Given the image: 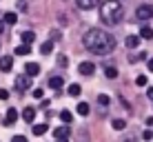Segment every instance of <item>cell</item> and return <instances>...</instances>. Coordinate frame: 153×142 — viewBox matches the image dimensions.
<instances>
[{
    "instance_id": "4dcf8cb0",
    "label": "cell",
    "mask_w": 153,
    "mask_h": 142,
    "mask_svg": "<svg viewBox=\"0 0 153 142\" xmlns=\"http://www.w3.org/2000/svg\"><path fill=\"white\" fill-rule=\"evenodd\" d=\"M9 98V91H4V89H0V100H7Z\"/></svg>"
},
{
    "instance_id": "cb8c5ba5",
    "label": "cell",
    "mask_w": 153,
    "mask_h": 142,
    "mask_svg": "<svg viewBox=\"0 0 153 142\" xmlns=\"http://www.w3.org/2000/svg\"><path fill=\"white\" fill-rule=\"evenodd\" d=\"M60 120H62V122H65V124H71V120H73L71 111H62V113H60Z\"/></svg>"
},
{
    "instance_id": "1f68e13d",
    "label": "cell",
    "mask_w": 153,
    "mask_h": 142,
    "mask_svg": "<svg viewBox=\"0 0 153 142\" xmlns=\"http://www.w3.org/2000/svg\"><path fill=\"white\" fill-rule=\"evenodd\" d=\"M146 96H149V100H153V87L149 89V91H146Z\"/></svg>"
},
{
    "instance_id": "f546056e",
    "label": "cell",
    "mask_w": 153,
    "mask_h": 142,
    "mask_svg": "<svg viewBox=\"0 0 153 142\" xmlns=\"http://www.w3.org/2000/svg\"><path fill=\"white\" fill-rule=\"evenodd\" d=\"M58 65H60V67H67V58H65V56H58Z\"/></svg>"
},
{
    "instance_id": "e575fe53",
    "label": "cell",
    "mask_w": 153,
    "mask_h": 142,
    "mask_svg": "<svg viewBox=\"0 0 153 142\" xmlns=\"http://www.w3.org/2000/svg\"><path fill=\"white\" fill-rule=\"evenodd\" d=\"M2 29H4V22H2V20H0V33H2Z\"/></svg>"
},
{
    "instance_id": "7402d4cb",
    "label": "cell",
    "mask_w": 153,
    "mask_h": 142,
    "mask_svg": "<svg viewBox=\"0 0 153 142\" xmlns=\"http://www.w3.org/2000/svg\"><path fill=\"white\" fill-rule=\"evenodd\" d=\"M113 129H115V131H122V129H126V122H124L122 118H115V120H113Z\"/></svg>"
},
{
    "instance_id": "5b68a950",
    "label": "cell",
    "mask_w": 153,
    "mask_h": 142,
    "mask_svg": "<svg viewBox=\"0 0 153 142\" xmlns=\"http://www.w3.org/2000/svg\"><path fill=\"white\" fill-rule=\"evenodd\" d=\"M29 87H31V78L27 76V73L16 78V89H18V93H22L25 89H29Z\"/></svg>"
},
{
    "instance_id": "ac0fdd59",
    "label": "cell",
    "mask_w": 153,
    "mask_h": 142,
    "mask_svg": "<svg viewBox=\"0 0 153 142\" xmlns=\"http://www.w3.org/2000/svg\"><path fill=\"white\" fill-rule=\"evenodd\" d=\"M104 76H107V78H111V80H113V78H118V69H115V67L111 65V67H104Z\"/></svg>"
},
{
    "instance_id": "2e32d148",
    "label": "cell",
    "mask_w": 153,
    "mask_h": 142,
    "mask_svg": "<svg viewBox=\"0 0 153 142\" xmlns=\"http://www.w3.org/2000/svg\"><path fill=\"white\" fill-rule=\"evenodd\" d=\"M13 54H16V56H27V54H31V47H29V45H18Z\"/></svg>"
},
{
    "instance_id": "277c9868",
    "label": "cell",
    "mask_w": 153,
    "mask_h": 142,
    "mask_svg": "<svg viewBox=\"0 0 153 142\" xmlns=\"http://www.w3.org/2000/svg\"><path fill=\"white\" fill-rule=\"evenodd\" d=\"M69 135H71V127L69 124H62V127H58L53 131V140H69Z\"/></svg>"
},
{
    "instance_id": "ffe728a7",
    "label": "cell",
    "mask_w": 153,
    "mask_h": 142,
    "mask_svg": "<svg viewBox=\"0 0 153 142\" xmlns=\"http://www.w3.org/2000/svg\"><path fill=\"white\" fill-rule=\"evenodd\" d=\"M140 38L151 40V38H153V29H151V27H142V29H140Z\"/></svg>"
},
{
    "instance_id": "44dd1931",
    "label": "cell",
    "mask_w": 153,
    "mask_h": 142,
    "mask_svg": "<svg viewBox=\"0 0 153 142\" xmlns=\"http://www.w3.org/2000/svg\"><path fill=\"white\" fill-rule=\"evenodd\" d=\"M47 124H33V135H45L47 133Z\"/></svg>"
},
{
    "instance_id": "8992f818",
    "label": "cell",
    "mask_w": 153,
    "mask_h": 142,
    "mask_svg": "<svg viewBox=\"0 0 153 142\" xmlns=\"http://www.w3.org/2000/svg\"><path fill=\"white\" fill-rule=\"evenodd\" d=\"M78 9H82V11H91V9H96L100 4V0H76Z\"/></svg>"
},
{
    "instance_id": "d4e9b609",
    "label": "cell",
    "mask_w": 153,
    "mask_h": 142,
    "mask_svg": "<svg viewBox=\"0 0 153 142\" xmlns=\"http://www.w3.org/2000/svg\"><path fill=\"white\" fill-rule=\"evenodd\" d=\"M135 85H138V87H146V85H149V78H146V76H138V78H135Z\"/></svg>"
},
{
    "instance_id": "7c38bea8",
    "label": "cell",
    "mask_w": 153,
    "mask_h": 142,
    "mask_svg": "<svg viewBox=\"0 0 153 142\" xmlns=\"http://www.w3.org/2000/svg\"><path fill=\"white\" fill-rule=\"evenodd\" d=\"M67 93H69L71 98H78V96H80V93H82V87L73 82V85H69V89H67Z\"/></svg>"
},
{
    "instance_id": "e0dca14e",
    "label": "cell",
    "mask_w": 153,
    "mask_h": 142,
    "mask_svg": "<svg viewBox=\"0 0 153 142\" xmlns=\"http://www.w3.org/2000/svg\"><path fill=\"white\" fill-rule=\"evenodd\" d=\"M2 18H4V20H2L4 25H16V20H18V16H16L13 11H7V13L2 16Z\"/></svg>"
},
{
    "instance_id": "5bb4252c",
    "label": "cell",
    "mask_w": 153,
    "mask_h": 142,
    "mask_svg": "<svg viewBox=\"0 0 153 142\" xmlns=\"http://www.w3.org/2000/svg\"><path fill=\"white\" fill-rule=\"evenodd\" d=\"M140 36H126V47H129V49H135V47L140 45Z\"/></svg>"
},
{
    "instance_id": "d590c367",
    "label": "cell",
    "mask_w": 153,
    "mask_h": 142,
    "mask_svg": "<svg viewBox=\"0 0 153 142\" xmlns=\"http://www.w3.org/2000/svg\"><path fill=\"white\" fill-rule=\"evenodd\" d=\"M122 142H133V138H124Z\"/></svg>"
},
{
    "instance_id": "ba28073f",
    "label": "cell",
    "mask_w": 153,
    "mask_h": 142,
    "mask_svg": "<svg viewBox=\"0 0 153 142\" xmlns=\"http://www.w3.org/2000/svg\"><path fill=\"white\" fill-rule=\"evenodd\" d=\"M25 71H27L29 78H33V76H38V73H40V65H38V62H27Z\"/></svg>"
},
{
    "instance_id": "9c48e42d",
    "label": "cell",
    "mask_w": 153,
    "mask_h": 142,
    "mask_svg": "<svg viewBox=\"0 0 153 142\" xmlns=\"http://www.w3.org/2000/svg\"><path fill=\"white\" fill-rule=\"evenodd\" d=\"M16 120H18V111H16V109H9V111H7V118H4V127L16 124Z\"/></svg>"
},
{
    "instance_id": "83f0119b",
    "label": "cell",
    "mask_w": 153,
    "mask_h": 142,
    "mask_svg": "<svg viewBox=\"0 0 153 142\" xmlns=\"http://www.w3.org/2000/svg\"><path fill=\"white\" fill-rule=\"evenodd\" d=\"M42 96H45V93H42V89H33V98H36V100H42Z\"/></svg>"
},
{
    "instance_id": "603a6c76",
    "label": "cell",
    "mask_w": 153,
    "mask_h": 142,
    "mask_svg": "<svg viewBox=\"0 0 153 142\" xmlns=\"http://www.w3.org/2000/svg\"><path fill=\"white\" fill-rule=\"evenodd\" d=\"M40 51H42V54H51V51H53V40H49V42H45V45H42L40 47Z\"/></svg>"
},
{
    "instance_id": "836d02e7",
    "label": "cell",
    "mask_w": 153,
    "mask_h": 142,
    "mask_svg": "<svg viewBox=\"0 0 153 142\" xmlns=\"http://www.w3.org/2000/svg\"><path fill=\"white\" fill-rule=\"evenodd\" d=\"M149 71H153V58L149 60Z\"/></svg>"
},
{
    "instance_id": "30bf717a",
    "label": "cell",
    "mask_w": 153,
    "mask_h": 142,
    "mask_svg": "<svg viewBox=\"0 0 153 142\" xmlns=\"http://www.w3.org/2000/svg\"><path fill=\"white\" fill-rule=\"evenodd\" d=\"M11 65H13V58L11 56H2V58H0V71H9V69H11Z\"/></svg>"
},
{
    "instance_id": "f1b7e54d",
    "label": "cell",
    "mask_w": 153,
    "mask_h": 142,
    "mask_svg": "<svg viewBox=\"0 0 153 142\" xmlns=\"http://www.w3.org/2000/svg\"><path fill=\"white\" fill-rule=\"evenodd\" d=\"M11 142H27V138H25V135H13Z\"/></svg>"
},
{
    "instance_id": "4316f807",
    "label": "cell",
    "mask_w": 153,
    "mask_h": 142,
    "mask_svg": "<svg viewBox=\"0 0 153 142\" xmlns=\"http://www.w3.org/2000/svg\"><path fill=\"white\" fill-rule=\"evenodd\" d=\"M142 138H144V140H151V138H153V131H151V129H144V131H142Z\"/></svg>"
},
{
    "instance_id": "4fadbf2b",
    "label": "cell",
    "mask_w": 153,
    "mask_h": 142,
    "mask_svg": "<svg viewBox=\"0 0 153 142\" xmlns=\"http://www.w3.org/2000/svg\"><path fill=\"white\" fill-rule=\"evenodd\" d=\"M62 82H65V80H62L60 76H51V78H49V89H60Z\"/></svg>"
},
{
    "instance_id": "8fae6325",
    "label": "cell",
    "mask_w": 153,
    "mask_h": 142,
    "mask_svg": "<svg viewBox=\"0 0 153 142\" xmlns=\"http://www.w3.org/2000/svg\"><path fill=\"white\" fill-rule=\"evenodd\" d=\"M33 118H36V109H33V107H27V109L22 111V120L31 124V122H33Z\"/></svg>"
},
{
    "instance_id": "484cf974",
    "label": "cell",
    "mask_w": 153,
    "mask_h": 142,
    "mask_svg": "<svg viewBox=\"0 0 153 142\" xmlns=\"http://www.w3.org/2000/svg\"><path fill=\"white\" fill-rule=\"evenodd\" d=\"M98 102L102 104V107H107V104H109V96H104V93H102V96H98Z\"/></svg>"
},
{
    "instance_id": "52a82bcc",
    "label": "cell",
    "mask_w": 153,
    "mask_h": 142,
    "mask_svg": "<svg viewBox=\"0 0 153 142\" xmlns=\"http://www.w3.org/2000/svg\"><path fill=\"white\" fill-rule=\"evenodd\" d=\"M78 71H80L82 76H93V71H96V65H93V62H80Z\"/></svg>"
},
{
    "instance_id": "d6986e66",
    "label": "cell",
    "mask_w": 153,
    "mask_h": 142,
    "mask_svg": "<svg viewBox=\"0 0 153 142\" xmlns=\"http://www.w3.org/2000/svg\"><path fill=\"white\" fill-rule=\"evenodd\" d=\"M76 111L80 113V115H89V111H91V109H89V104H87V102H78Z\"/></svg>"
},
{
    "instance_id": "7a4b0ae2",
    "label": "cell",
    "mask_w": 153,
    "mask_h": 142,
    "mask_svg": "<svg viewBox=\"0 0 153 142\" xmlns=\"http://www.w3.org/2000/svg\"><path fill=\"white\" fill-rule=\"evenodd\" d=\"M100 18H102V22L109 25V27L120 25V22H122V18H124L122 4H120L118 0H104V2L100 4Z\"/></svg>"
},
{
    "instance_id": "d6a6232c",
    "label": "cell",
    "mask_w": 153,
    "mask_h": 142,
    "mask_svg": "<svg viewBox=\"0 0 153 142\" xmlns=\"http://www.w3.org/2000/svg\"><path fill=\"white\" fill-rule=\"evenodd\" d=\"M146 124H149V127H153V115H151V118H146Z\"/></svg>"
},
{
    "instance_id": "3957f363",
    "label": "cell",
    "mask_w": 153,
    "mask_h": 142,
    "mask_svg": "<svg viewBox=\"0 0 153 142\" xmlns=\"http://www.w3.org/2000/svg\"><path fill=\"white\" fill-rule=\"evenodd\" d=\"M135 18L142 20V22L151 20V18H153V7H151V4H140V7L135 9Z\"/></svg>"
},
{
    "instance_id": "9a60e30c",
    "label": "cell",
    "mask_w": 153,
    "mask_h": 142,
    "mask_svg": "<svg viewBox=\"0 0 153 142\" xmlns=\"http://www.w3.org/2000/svg\"><path fill=\"white\" fill-rule=\"evenodd\" d=\"M20 40H22V45H31L36 40L33 31H25V33H20Z\"/></svg>"
},
{
    "instance_id": "6da1fadb",
    "label": "cell",
    "mask_w": 153,
    "mask_h": 142,
    "mask_svg": "<svg viewBox=\"0 0 153 142\" xmlns=\"http://www.w3.org/2000/svg\"><path fill=\"white\" fill-rule=\"evenodd\" d=\"M82 45H84V49H89L91 54L107 56L115 49V38L109 36L107 31H102V29H89L87 33L82 36Z\"/></svg>"
}]
</instances>
